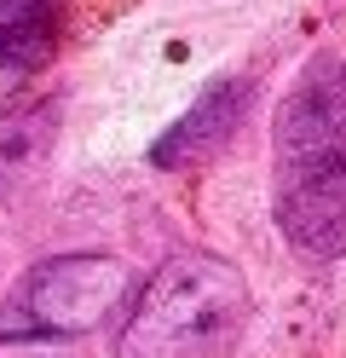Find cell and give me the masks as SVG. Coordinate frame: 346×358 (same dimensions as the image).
Wrapping results in <instances>:
<instances>
[{"label": "cell", "mask_w": 346, "mask_h": 358, "mask_svg": "<svg viewBox=\"0 0 346 358\" xmlns=\"http://www.w3.org/2000/svg\"><path fill=\"white\" fill-rule=\"evenodd\" d=\"M271 220L312 266L346 255V47H317L277 104Z\"/></svg>", "instance_id": "1"}, {"label": "cell", "mask_w": 346, "mask_h": 358, "mask_svg": "<svg viewBox=\"0 0 346 358\" xmlns=\"http://www.w3.org/2000/svg\"><path fill=\"white\" fill-rule=\"evenodd\" d=\"M254 324V289L237 260L179 249L127 295L115 358H231Z\"/></svg>", "instance_id": "2"}, {"label": "cell", "mask_w": 346, "mask_h": 358, "mask_svg": "<svg viewBox=\"0 0 346 358\" xmlns=\"http://www.w3.org/2000/svg\"><path fill=\"white\" fill-rule=\"evenodd\" d=\"M133 295V272L122 255H46L0 295V347L23 341H69L110 324Z\"/></svg>", "instance_id": "3"}, {"label": "cell", "mask_w": 346, "mask_h": 358, "mask_svg": "<svg viewBox=\"0 0 346 358\" xmlns=\"http://www.w3.org/2000/svg\"><path fill=\"white\" fill-rule=\"evenodd\" d=\"M254 99H260V76L254 70H225L202 87V93L179 110V116L156 133L150 145V168L161 173H185V168H202L243 133Z\"/></svg>", "instance_id": "4"}, {"label": "cell", "mask_w": 346, "mask_h": 358, "mask_svg": "<svg viewBox=\"0 0 346 358\" xmlns=\"http://www.w3.org/2000/svg\"><path fill=\"white\" fill-rule=\"evenodd\" d=\"M64 0H0V122L29 99L46 64L64 47Z\"/></svg>", "instance_id": "5"}, {"label": "cell", "mask_w": 346, "mask_h": 358, "mask_svg": "<svg viewBox=\"0 0 346 358\" xmlns=\"http://www.w3.org/2000/svg\"><path fill=\"white\" fill-rule=\"evenodd\" d=\"M46 133H52V110H41L35 122H17V127H0V191L46 150Z\"/></svg>", "instance_id": "6"}]
</instances>
